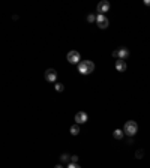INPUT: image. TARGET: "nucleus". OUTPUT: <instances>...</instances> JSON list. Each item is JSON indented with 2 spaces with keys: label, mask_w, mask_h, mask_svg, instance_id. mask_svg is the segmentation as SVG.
Returning a JSON list of instances; mask_svg holds the SVG:
<instances>
[{
  "label": "nucleus",
  "mask_w": 150,
  "mask_h": 168,
  "mask_svg": "<svg viewBox=\"0 0 150 168\" xmlns=\"http://www.w3.org/2000/svg\"><path fill=\"white\" fill-rule=\"evenodd\" d=\"M123 132H125V135H128V137H134V135L138 132V125H137V122H134V120L126 122L125 126H123Z\"/></svg>",
  "instance_id": "obj_2"
},
{
  "label": "nucleus",
  "mask_w": 150,
  "mask_h": 168,
  "mask_svg": "<svg viewBox=\"0 0 150 168\" xmlns=\"http://www.w3.org/2000/svg\"><path fill=\"white\" fill-rule=\"evenodd\" d=\"M113 57H116V59H119V50H116V51H113Z\"/></svg>",
  "instance_id": "obj_18"
},
{
  "label": "nucleus",
  "mask_w": 150,
  "mask_h": 168,
  "mask_svg": "<svg viewBox=\"0 0 150 168\" xmlns=\"http://www.w3.org/2000/svg\"><path fill=\"white\" fill-rule=\"evenodd\" d=\"M87 21L89 23H96V15H93V14L87 15Z\"/></svg>",
  "instance_id": "obj_14"
},
{
  "label": "nucleus",
  "mask_w": 150,
  "mask_h": 168,
  "mask_svg": "<svg viewBox=\"0 0 150 168\" xmlns=\"http://www.w3.org/2000/svg\"><path fill=\"white\" fill-rule=\"evenodd\" d=\"M45 80L47 81H50V83H56L57 81V71L56 69H53V68H50V69H47L45 71Z\"/></svg>",
  "instance_id": "obj_5"
},
{
  "label": "nucleus",
  "mask_w": 150,
  "mask_h": 168,
  "mask_svg": "<svg viewBox=\"0 0 150 168\" xmlns=\"http://www.w3.org/2000/svg\"><path fill=\"white\" fill-rule=\"evenodd\" d=\"M95 63L92 62V60H83L80 65H78V72L81 74V75H89V74H92V72L95 71Z\"/></svg>",
  "instance_id": "obj_1"
},
{
  "label": "nucleus",
  "mask_w": 150,
  "mask_h": 168,
  "mask_svg": "<svg viewBox=\"0 0 150 168\" xmlns=\"http://www.w3.org/2000/svg\"><path fill=\"white\" fill-rule=\"evenodd\" d=\"M60 159H62L63 162H69V161H71V156H69L68 153H63V155L60 156Z\"/></svg>",
  "instance_id": "obj_13"
},
{
  "label": "nucleus",
  "mask_w": 150,
  "mask_h": 168,
  "mask_svg": "<svg viewBox=\"0 0 150 168\" xmlns=\"http://www.w3.org/2000/svg\"><path fill=\"white\" fill-rule=\"evenodd\" d=\"M128 57H129V50L125 47L119 48V59H120V60H126Z\"/></svg>",
  "instance_id": "obj_9"
},
{
  "label": "nucleus",
  "mask_w": 150,
  "mask_h": 168,
  "mask_svg": "<svg viewBox=\"0 0 150 168\" xmlns=\"http://www.w3.org/2000/svg\"><path fill=\"white\" fill-rule=\"evenodd\" d=\"M54 168H63V167H62V165L59 164V165H56V167H54Z\"/></svg>",
  "instance_id": "obj_20"
},
{
  "label": "nucleus",
  "mask_w": 150,
  "mask_h": 168,
  "mask_svg": "<svg viewBox=\"0 0 150 168\" xmlns=\"http://www.w3.org/2000/svg\"><path fill=\"white\" fill-rule=\"evenodd\" d=\"M110 11V2H107V0H102L98 3V12L102 14V15H105V12H108Z\"/></svg>",
  "instance_id": "obj_7"
},
{
  "label": "nucleus",
  "mask_w": 150,
  "mask_h": 168,
  "mask_svg": "<svg viewBox=\"0 0 150 168\" xmlns=\"http://www.w3.org/2000/svg\"><path fill=\"white\" fill-rule=\"evenodd\" d=\"M71 134H72L74 137L80 134V125H77V123H75L74 126H71Z\"/></svg>",
  "instance_id": "obj_11"
},
{
  "label": "nucleus",
  "mask_w": 150,
  "mask_h": 168,
  "mask_svg": "<svg viewBox=\"0 0 150 168\" xmlns=\"http://www.w3.org/2000/svg\"><path fill=\"white\" fill-rule=\"evenodd\" d=\"M144 3H146V5H147V6H150V0H146V2H144Z\"/></svg>",
  "instance_id": "obj_19"
},
{
  "label": "nucleus",
  "mask_w": 150,
  "mask_h": 168,
  "mask_svg": "<svg viewBox=\"0 0 150 168\" xmlns=\"http://www.w3.org/2000/svg\"><path fill=\"white\" fill-rule=\"evenodd\" d=\"M135 155H137V158H138V159H141V158H143V155H144V152H143V150H138Z\"/></svg>",
  "instance_id": "obj_16"
},
{
  "label": "nucleus",
  "mask_w": 150,
  "mask_h": 168,
  "mask_svg": "<svg viewBox=\"0 0 150 168\" xmlns=\"http://www.w3.org/2000/svg\"><path fill=\"white\" fill-rule=\"evenodd\" d=\"M96 24H98L99 29H107L108 27V18L102 14H98L96 15Z\"/></svg>",
  "instance_id": "obj_6"
},
{
  "label": "nucleus",
  "mask_w": 150,
  "mask_h": 168,
  "mask_svg": "<svg viewBox=\"0 0 150 168\" xmlns=\"http://www.w3.org/2000/svg\"><path fill=\"white\" fill-rule=\"evenodd\" d=\"M123 135H125V132H123L122 129H116V131L113 132V137H114L116 140H122V138H123Z\"/></svg>",
  "instance_id": "obj_10"
},
{
  "label": "nucleus",
  "mask_w": 150,
  "mask_h": 168,
  "mask_svg": "<svg viewBox=\"0 0 150 168\" xmlns=\"http://www.w3.org/2000/svg\"><path fill=\"white\" fill-rule=\"evenodd\" d=\"M71 162H74V164L78 162V156H77V155H72V156H71Z\"/></svg>",
  "instance_id": "obj_17"
},
{
  "label": "nucleus",
  "mask_w": 150,
  "mask_h": 168,
  "mask_svg": "<svg viewBox=\"0 0 150 168\" xmlns=\"http://www.w3.org/2000/svg\"><path fill=\"white\" fill-rule=\"evenodd\" d=\"M66 168H81V167H80L78 164H74V162H69V164H68V167H66Z\"/></svg>",
  "instance_id": "obj_15"
},
{
  "label": "nucleus",
  "mask_w": 150,
  "mask_h": 168,
  "mask_svg": "<svg viewBox=\"0 0 150 168\" xmlns=\"http://www.w3.org/2000/svg\"><path fill=\"white\" fill-rule=\"evenodd\" d=\"M87 120H89V116H87L86 111H78V113L75 114V123H77V125H84Z\"/></svg>",
  "instance_id": "obj_4"
},
{
  "label": "nucleus",
  "mask_w": 150,
  "mask_h": 168,
  "mask_svg": "<svg viewBox=\"0 0 150 168\" xmlns=\"http://www.w3.org/2000/svg\"><path fill=\"white\" fill-rule=\"evenodd\" d=\"M114 66H116L117 72H125L126 71V62L125 60H120V59L116 60V65H114Z\"/></svg>",
  "instance_id": "obj_8"
},
{
  "label": "nucleus",
  "mask_w": 150,
  "mask_h": 168,
  "mask_svg": "<svg viewBox=\"0 0 150 168\" xmlns=\"http://www.w3.org/2000/svg\"><path fill=\"white\" fill-rule=\"evenodd\" d=\"M54 89H56V92H63V90H65V86L60 84V83H57V84H54Z\"/></svg>",
  "instance_id": "obj_12"
},
{
  "label": "nucleus",
  "mask_w": 150,
  "mask_h": 168,
  "mask_svg": "<svg viewBox=\"0 0 150 168\" xmlns=\"http://www.w3.org/2000/svg\"><path fill=\"white\" fill-rule=\"evenodd\" d=\"M66 59H68V62L71 65H80L81 63V56H80L78 51H69L68 56H66Z\"/></svg>",
  "instance_id": "obj_3"
}]
</instances>
